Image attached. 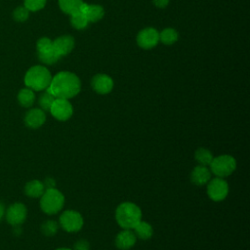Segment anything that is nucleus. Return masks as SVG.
<instances>
[{"instance_id":"20e7f679","label":"nucleus","mask_w":250,"mask_h":250,"mask_svg":"<svg viewBox=\"0 0 250 250\" xmlns=\"http://www.w3.org/2000/svg\"><path fill=\"white\" fill-rule=\"evenodd\" d=\"M63 204H64V196L56 188L46 189L41 195L40 207L42 211L45 212L46 214L52 215V214L58 213L59 211L62 210V208L63 207Z\"/></svg>"},{"instance_id":"393cba45","label":"nucleus","mask_w":250,"mask_h":250,"mask_svg":"<svg viewBox=\"0 0 250 250\" xmlns=\"http://www.w3.org/2000/svg\"><path fill=\"white\" fill-rule=\"evenodd\" d=\"M55 97L53 95H51L48 91L42 93L39 97V100H38V104L41 107L42 110L44 111H49L52 104H53V102L55 101Z\"/></svg>"},{"instance_id":"dca6fc26","label":"nucleus","mask_w":250,"mask_h":250,"mask_svg":"<svg viewBox=\"0 0 250 250\" xmlns=\"http://www.w3.org/2000/svg\"><path fill=\"white\" fill-rule=\"evenodd\" d=\"M211 180V171L207 166L198 165L193 168L190 174V181L195 186L206 185Z\"/></svg>"},{"instance_id":"ddd939ff","label":"nucleus","mask_w":250,"mask_h":250,"mask_svg":"<svg viewBox=\"0 0 250 250\" xmlns=\"http://www.w3.org/2000/svg\"><path fill=\"white\" fill-rule=\"evenodd\" d=\"M137 241V236L132 229H123L115 237V246L120 250L132 248Z\"/></svg>"},{"instance_id":"f257e3e1","label":"nucleus","mask_w":250,"mask_h":250,"mask_svg":"<svg viewBox=\"0 0 250 250\" xmlns=\"http://www.w3.org/2000/svg\"><path fill=\"white\" fill-rule=\"evenodd\" d=\"M81 89V82L78 76L69 71H61L52 77L49 87L46 89L57 99H71Z\"/></svg>"},{"instance_id":"4468645a","label":"nucleus","mask_w":250,"mask_h":250,"mask_svg":"<svg viewBox=\"0 0 250 250\" xmlns=\"http://www.w3.org/2000/svg\"><path fill=\"white\" fill-rule=\"evenodd\" d=\"M46 114L41 108H32L28 110L24 116V123L28 128L37 129L44 124Z\"/></svg>"},{"instance_id":"423d86ee","label":"nucleus","mask_w":250,"mask_h":250,"mask_svg":"<svg viewBox=\"0 0 250 250\" xmlns=\"http://www.w3.org/2000/svg\"><path fill=\"white\" fill-rule=\"evenodd\" d=\"M84 221L81 214L75 210H65L60 216V225L67 232L79 231Z\"/></svg>"},{"instance_id":"c756f323","label":"nucleus","mask_w":250,"mask_h":250,"mask_svg":"<svg viewBox=\"0 0 250 250\" xmlns=\"http://www.w3.org/2000/svg\"><path fill=\"white\" fill-rule=\"evenodd\" d=\"M72 250H90V244L87 240L80 239L74 243Z\"/></svg>"},{"instance_id":"cd10ccee","label":"nucleus","mask_w":250,"mask_h":250,"mask_svg":"<svg viewBox=\"0 0 250 250\" xmlns=\"http://www.w3.org/2000/svg\"><path fill=\"white\" fill-rule=\"evenodd\" d=\"M28 15H29V11L24 6L17 7L13 12V18L15 19V21L19 22H22L26 21L28 19Z\"/></svg>"},{"instance_id":"412c9836","label":"nucleus","mask_w":250,"mask_h":250,"mask_svg":"<svg viewBox=\"0 0 250 250\" xmlns=\"http://www.w3.org/2000/svg\"><path fill=\"white\" fill-rule=\"evenodd\" d=\"M82 3V0H59L61 10L68 15H71L72 13L78 11Z\"/></svg>"},{"instance_id":"0eeeda50","label":"nucleus","mask_w":250,"mask_h":250,"mask_svg":"<svg viewBox=\"0 0 250 250\" xmlns=\"http://www.w3.org/2000/svg\"><path fill=\"white\" fill-rule=\"evenodd\" d=\"M207 194L213 201L224 200L229 193V185L223 179L216 177L207 183Z\"/></svg>"},{"instance_id":"c85d7f7f","label":"nucleus","mask_w":250,"mask_h":250,"mask_svg":"<svg viewBox=\"0 0 250 250\" xmlns=\"http://www.w3.org/2000/svg\"><path fill=\"white\" fill-rule=\"evenodd\" d=\"M46 0H24V7L31 12H36L44 8Z\"/></svg>"},{"instance_id":"473e14b6","label":"nucleus","mask_w":250,"mask_h":250,"mask_svg":"<svg viewBox=\"0 0 250 250\" xmlns=\"http://www.w3.org/2000/svg\"><path fill=\"white\" fill-rule=\"evenodd\" d=\"M3 215H4V206H3L2 203H0V221L3 217Z\"/></svg>"},{"instance_id":"7c9ffc66","label":"nucleus","mask_w":250,"mask_h":250,"mask_svg":"<svg viewBox=\"0 0 250 250\" xmlns=\"http://www.w3.org/2000/svg\"><path fill=\"white\" fill-rule=\"evenodd\" d=\"M43 184H44V187H45L47 189H48V188H54L56 187V181H55L53 178H51V177L46 178Z\"/></svg>"},{"instance_id":"9d476101","label":"nucleus","mask_w":250,"mask_h":250,"mask_svg":"<svg viewBox=\"0 0 250 250\" xmlns=\"http://www.w3.org/2000/svg\"><path fill=\"white\" fill-rule=\"evenodd\" d=\"M26 218V208L22 203L12 204L6 212V219L10 225H21Z\"/></svg>"},{"instance_id":"6e6552de","label":"nucleus","mask_w":250,"mask_h":250,"mask_svg":"<svg viewBox=\"0 0 250 250\" xmlns=\"http://www.w3.org/2000/svg\"><path fill=\"white\" fill-rule=\"evenodd\" d=\"M51 114L60 121H66L72 116L73 107L66 99H55L49 110Z\"/></svg>"},{"instance_id":"a878e982","label":"nucleus","mask_w":250,"mask_h":250,"mask_svg":"<svg viewBox=\"0 0 250 250\" xmlns=\"http://www.w3.org/2000/svg\"><path fill=\"white\" fill-rule=\"evenodd\" d=\"M58 229H59L58 223L53 220H48V221L44 222L41 226V231L46 236H52V235L56 234Z\"/></svg>"},{"instance_id":"bb28decb","label":"nucleus","mask_w":250,"mask_h":250,"mask_svg":"<svg viewBox=\"0 0 250 250\" xmlns=\"http://www.w3.org/2000/svg\"><path fill=\"white\" fill-rule=\"evenodd\" d=\"M51 49H53V41L48 37H42L36 43L37 54L47 52Z\"/></svg>"},{"instance_id":"2eb2a0df","label":"nucleus","mask_w":250,"mask_h":250,"mask_svg":"<svg viewBox=\"0 0 250 250\" xmlns=\"http://www.w3.org/2000/svg\"><path fill=\"white\" fill-rule=\"evenodd\" d=\"M79 11H81L87 18L88 21L96 22L100 21L104 17V8L100 5L96 4H87V3H82V5L79 8Z\"/></svg>"},{"instance_id":"6ab92c4d","label":"nucleus","mask_w":250,"mask_h":250,"mask_svg":"<svg viewBox=\"0 0 250 250\" xmlns=\"http://www.w3.org/2000/svg\"><path fill=\"white\" fill-rule=\"evenodd\" d=\"M18 101L20 104L23 107L31 106L35 101V94L33 90L29 88L21 89L18 94Z\"/></svg>"},{"instance_id":"5701e85b","label":"nucleus","mask_w":250,"mask_h":250,"mask_svg":"<svg viewBox=\"0 0 250 250\" xmlns=\"http://www.w3.org/2000/svg\"><path fill=\"white\" fill-rule=\"evenodd\" d=\"M178 40V32L174 28H165L159 33V41L166 45H172Z\"/></svg>"},{"instance_id":"f03ea898","label":"nucleus","mask_w":250,"mask_h":250,"mask_svg":"<svg viewBox=\"0 0 250 250\" xmlns=\"http://www.w3.org/2000/svg\"><path fill=\"white\" fill-rule=\"evenodd\" d=\"M115 220L122 229H133L142 221V211L133 202H123L115 210Z\"/></svg>"},{"instance_id":"f8f14e48","label":"nucleus","mask_w":250,"mask_h":250,"mask_svg":"<svg viewBox=\"0 0 250 250\" xmlns=\"http://www.w3.org/2000/svg\"><path fill=\"white\" fill-rule=\"evenodd\" d=\"M74 47V39L70 35H62L53 41V48L60 56H65L72 51Z\"/></svg>"},{"instance_id":"4be33fe9","label":"nucleus","mask_w":250,"mask_h":250,"mask_svg":"<svg viewBox=\"0 0 250 250\" xmlns=\"http://www.w3.org/2000/svg\"><path fill=\"white\" fill-rule=\"evenodd\" d=\"M70 22L76 29H83L88 25V20L81 11H76L70 15Z\"/></svg>"},{"instance_id":"f3484780","label":"nucleus","mask_w":250,"mask_h":250,"mask_svg":"<svg viewBox=\"0 0 250 250\" xmlns=\"http://www.w3.org/2000/svg\"><path fill=\"white\" fill-rule=\"evenodd\" d=\"M133 229H134L135 235L138 238H141L143 240L149 239L153 234V229H152L151 225L146 222H144V221L139 222Z\"/></svg>"},{"instance_id":"a211bd4d","label":"nucleus","mask_w":250,"mask_h":250,"mask_svg":"<svg viewBox=\"0 0 250 250\" xmlns=\"http://www.w3.org/2000/svg\"><path fill=\"white\" fill-rule=\"evenodd\" d=\"M45 191L44 184L38 180L28 182L24 187V192L30 197H39Z\"/></svg>"},{"instance_id":"b1692460","label":"nucleus","mask_w":250,"mask_h":250,"mask_svg":"<svg viewBox=\"0 0 250 250\" xmlns=\"http://www.w3.org/2000/svg\"><path fill=\"white\" fill-rule=\"evenodd\" d=\"M61 57L55 52L54 48L43 53H38V59L45 64H53L59 61Z\"/></svg>"},{"instance_id":"39448f33","label":"nucleus","mask_w":250,"mask_h":250,"mask_svg":"<svg viewBox=\"0 0 250 250\" xmlns=\"http://www.w3.org/2000/svg\"><path fill=\"white\" fill-rule=\"evenodd\" d=\"M210 168L214 175L219 178H225L234 172L236 168V160L231 155H220L213 158Z\"/></svg>"},{"instance_id":"2f4dec72","label":"nucleus","mask_w":250,"mask_h":250,"mask_svg":"<svg viewBox=\"0 0 250 250\" xmlns=\"http://www.w3.org/2000/svg\"><path fill=\"white\" fill-rule=\"evenodd\" d=\"M169 3V0H153V4L160 9L165 8Z\"/></svg>"},{"instance_id":"72a5a7b5","label":"nucleus","mask_w":250,"mask_h":250,"mask_svg":"<svg viewBox=\"0 0 250 250\" xmlns=\"http://www.w3.org/2000/svg\"><path fill=\"white\" fill-rule=\"evenodd\" d=\"M56 250H72V249H70V248H58Z\"/></svg>"},{"instance_id":"1a4fd4ad","label":"nucleus","mask_w":250,"mask_h":250,"mask_svg":"<svg viewBox=\"0 0 250 250\" xmlns=\"http://www.w3.org/2000/svg\"><path fill=\"white\" fill-rule=\"evenodd\" d=\"M159 33L153 27H146L141 30L137 36V43L143 49H151L157 45Z\"/></svg>"},{"instance_id":"9b49d317","label":"nucleus","mask_w":250,"mask_h":250,"mask_svg":"<svg viewBox=\"0 0 250 250\" xmlns=\"http://www.w3.org/2000/svg\"><path fill=\"white\" fill-rule=\"evenodd\" d=\"M91 85L95 92L101 95H104V94H108L112 90L113 80L111 79L110 76L106 74L99 73L93 77Z\"/></svg>"},{"instance_id":"aec40b11","label":"nucleus","mask_w":250,"mask_h":250,"mask_svg":"<svg viewBox=\"0 0 250 250\" xmlns=\"http://www.w3.org/2000/svg\"><path fill=\"white\" fill-rule=\"evenodd\" d=\"M194 158L199 163V165L208 166L211 164L214 157H213L212 152L209 149H207L205 147H199L195 150Z\"/></svg>"},{"instance_id":"7ed1b4c3","label":"nucleus","mask_w":250,"mask_h":250,"mask_svg":"<svg viewBox=\"0 0 250 250\" xmlns=\"http://www.w3.org/2000/svg\"><path fill=\"white\" fill-rule=\"evenodd\" d=\"M52 80V75L47 67L34 65L30 67L24 75V84L33 91L46 90Z\"/></svg>"}]
</instances>
